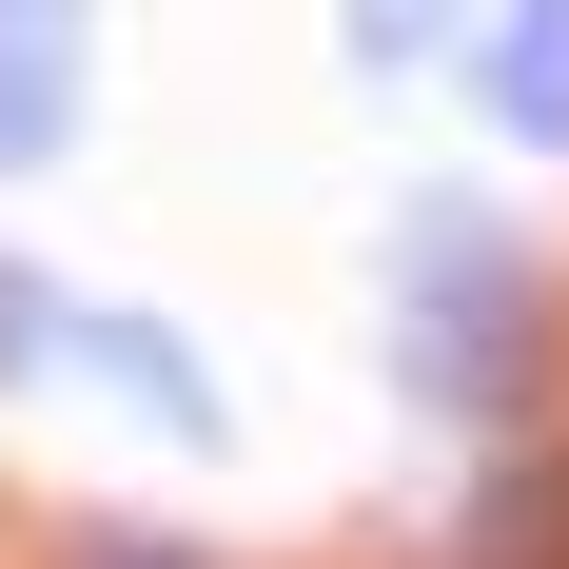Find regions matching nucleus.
I'll return each instance as SVG.
<instances>
[{
	"label": "nucleus",
	"instance_id": "f257e3e1",
	"mask_svg": "<svg viewBox=\"0 0 569 569\" xmlns=\"http://www.w3.org/2000/svg\"><path fill=\"white\" fill-rule=\"evenodd\" d=\"M530 353H550L530 256L471 217V197H412V217H393V373L452 412V432H511V412H530Z\"/></svg>",
	"mask_w": 569,
	"mask_h": 569
},
{
	"label": "nucleus",
	"instance_id": "f03ea898",
	"mask_svg": "<svg viewBox=\"0 0 569 569\" xmlns=\"http://www.w3.org/2000/svg\"><path fill=\"white\" fill-rule=\"evenodd\" d=\"M40 353H79L99 393H138V412L177 432V452H236V393H217V353H197V335H158L138 295H40Z\"/></svg>",
	"mask_w": 569,
	"mask_h": 569
},
{
	"label": "nucleus",
	"instance_id": "7ed1b4c3",
	"mask_svg": "<svg viewBox=\"0 0 569 569\" xmlns=\"http://www.w3.org/2000/svg\"><path fill=\"white\" fill-rule=\"evenodd\" d=\"M471 99H491V138L569 158V0H491L471 20Z\"/></svg>",
	"mask_w": 569,
	"mask_h": 569
},
{
	"label": "nucleus",
	"instance_id": "20e7f679",
	"mask_svg": "<svg viewBox=\"0 0 569 569\" xmlns=\"http://www.w3.org/2000/svg\"><path fill=\"white\" fill-rule=\"evenodd\" d=\"M59 138H79V40H40V20H0V177H40Z\"/></svg>",
	"mask_w": 569,
	"mask_h": 569
},
{
	"label": "nucleus",
	"instance_id": "39448f33",
	"mask_svg": "<svg viewBox=\"0 0 569 569\" xmlns=\"http://www.w3.org/2000/svg\"><path fill=\"white\" fill-rule=\"evenodd\" d=\"M20 353H40V276L0 256V393H20Z\"/></svg>",
	"mask_w": 569,
	"mask_h": 569
},
{
	"label": "nucleus",
	"instance_id": "423d86ee",
	"mask_svg": "<svg viewBox=\"0 0 569 569\" xmlns=\"http://www.w3.org/2000/svg\"><path fill=\"white\" fill-rule=\"evenodd\" d=\"M0 20H40V40H79V0H0Z\"/></svg>",
	"mask_w": 569,
	"mask_h": 569
}]
</instances>
